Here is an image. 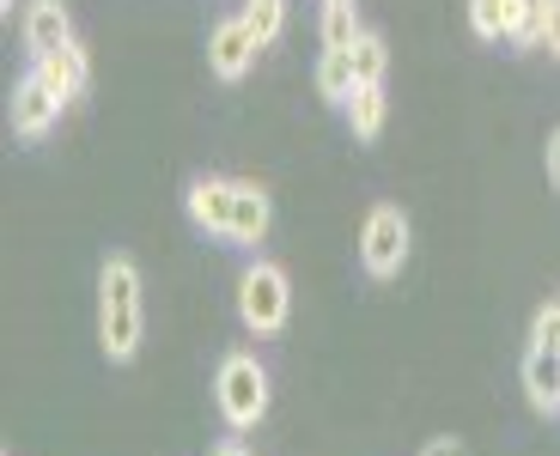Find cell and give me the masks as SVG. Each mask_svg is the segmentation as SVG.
I'll return each instance as SVG.
<instances>
[{
	"mask_svg": "<svg viewBox=\"0 0 560 456\" xmlns=\"http://www.w3.org/2000/svg\"><path fill=\"white\" fill-rule=\"evenodd\" d=\"M256 49H262V43L250 37V25H244V19H220V25H213V37H208L213 80H244V73H250V61H256Z\"/></svg>",
	"mask_w": 560,
	"mask_h": 456,
	"instance_id": "obj_7",
	"label": "cell"
},
{
	"mask_svg": "<svg viewBox=\"0 0 560 456\" xmlns=\"http://www.w3.org/2000/svg\"><path fill=\"white\" fill-rule=\"evenodd\" d=\"M420 456H469V451H463V439H433Z\"/></svg>",
	"mask_w": 560,
	"mask_h": 456,
	"instance_id": "obj_21",
	"label": "cell"
},
{
	"mask_svg": "<svg viewBox=\"0 0 560 456\" xmlns=\"http://www.w3.org/2000/svg\"><path fill=\"white\" fill-rule=\"evenodd\" d=\"M548 183H555V189H560V128H555V135H548Z\"/></svg>",
	"mask_w": 560,
	"mask_h": 456,
	"instance_id": "obj_22",
	"label": "cell"
},
{
	"mask_svg": "<svg viewBox=\"0 0 560 456\" xmlns=\"http://www.w3.org/2000/svg\"><path fill=\"white\" fill-rule=\"evenodd\" d=\"M360 262L372 280H396L408 262V213L402 208H372L360 232Z\"/></svg>",
	"mask_w": 560,
	"mask_h": 456,
	"instance_id": "obj_4",
	"label": "cell"
},
{
	"mask_svg": "<svg viewBox=\"0 0 560 456\" xmlns=\"http://www.w3.org/2000/svg\"><path fill=\"white\" fill-rule=\"evenodd\" d=\"M323 7H336V0H323Z\"/></svg>",
	"mask_w": 560,
	"mask_h": 456,
	"instance_id": "obj_25",
	"label": "cell"
},
{
	"mask_svg": "<svg viewBox=\"0 0 560 456\" xmlns=\"http://www.w3.org/2000/svg\"><path fill=\"white\" fill-rule=\"evenodd\" d=\"M232 189H238V177H196L189 195H183V208H189V220L201 232L225 237V225H232Z\"/></svg>",
	"mask_w": 560,
	"mask_h": 456,
	"instance_id": "obj_9",
	"label": "cell"
},
{
	"mask_svg": "<svg viewBox=\"0 0 560 456\" xmlns=\"http://www.w3.org/2000/svg\"><path fill=\"white\" fill-rule=\"evenodd\" d=\"M31 73H37L49 92L61 97V104H73V97L92 85V61H85V49L80 43H61V49H49L43 61H31Z\"/></svg>",
	"mask_w": 560,
	"mask_h": 456,
	"instance_id": "obj_8",
	"label": "cell"
},
{
	"mask_svg": "<svg viewBox=\"0 0 560 456\" xmlns=\"http://www.w3.org/2000/svg\"><path fill=\"white\" fill-rule=\"evenodd\" d=\"M147 335V311H140V268L128 256H110L98 274V347L110 365H128Z\"/></svg>",
	"mask_w": 560,
	"mask_h": 456,
	"instance_id": "obj_1",
	"label": "cell"
},
{
	"mask_svg": "<svg viewBox=\"0 0 560 456\" xmlns=\"http://www.w3.org/2000/svg\"><path fill=\"white\" fill-rule=\"evenodd\" d=\"M19 37H25V56L43 61L49 49L73 43V19H68V0H31L25 19H19Z\"/></svg>",
	"mask_w": 560,
	"mask_h": 456,
	"instance_id": "obj_5",
	"label": "cell"
},
{
	"mask_svg": "<svg viewBox=\"0 0 560 456\" xmlns=\"http://www.w3.org/2000/svg\"><path fill=\"white\" fill-rule=\"evenodd\" d=\"M268 225H275V208H268V189L262 183H238L232 189V225H225V237L232 244H262L268 237Z\"/></svg>",
	"mask_w": 560,
	"mask_h": 456,
	"instance_id": "obj_10",
	"label": "cell"
},
{
	"mask_svg": "<svg viewBox=\"0 0 560 456\" xmlns=\"http://www.w3.org/2000/svg\"><path fill=\"white\" fill-rule=\"evenodd\" d=\"M0 7H7V13H13V0H0Z\"/></svg>",
	"mask_w": 560,
	"mask_h": 456,
	"instance_id": "obj_24",
	"label": "cell"
},
{
	"mask_svg": "<svg viewBox=\"0 0 560 456\" xmlns=\"http://www.w3.org/2000/svg\"><path fill=\"white\" fill-rule=\"evenodd\" d=\"M542 31H548V0H518L512 43H518V49H542Z\"/></svg>",
	"mask_w": 560,
	"mask_h": 456,
	"instance_id": "obj_18",
	"label": "cell"
},
{
	"mask_svg": "<svg viewBox=\"0 0 560 456\" xmlns=\"http://www.w3.org/2000/svg\"><path fill=\"white\" fill-rule=\"evenodd\" d=\"M13 135L19 140H43L49 128H56V116H61V97L49 92V85L37 80V73H25V80L13 85Z\"/></svg>",
	"mask_w": 560,
	"mask_h": 456,
	"instance_id": "obj_6",
	"label": "cell"
},
{
	"mask_svg": "<svg viewBox=\"0 0 560 456\" xmlns=\"http://www.w3.org/2000/svg\"><path fill=\"white\" fill-rule=\"evenodd\" d=\"M542 49L560 56V0H548V31H542Z\"/></svg>",
	"mask_w": 560,
	"mask_h": 456,
	"instance_id": "obj_20",
	"label": "cell"
},
{
	"mask_svg": "<svg viewBox=\"0 0 560 456\" xmlns=\"http://www.w3.org/2000/svg\"><path fill=\"white\" fill-rule=\"evenodd\" d=\"M512 25H518V0H469V31L481 43H512Z\"/></svg>",
	"mask_w": 560,
	"mask_h": 456,
	"instance_id": "obj_13",
	"label": "cell"
},
{
	"mask_svg": "<svg viewBox=\"0 0 560 456\" xmlns=\"http://www.w3.org/2000/svg\"><path fill=\"white\" fill-rule=\"evenodd\" d=\"M530 347H542V353H560V304H542V311H536Z\"/></svg>",
	"mask_w": 560,
	"mask_h": 456,
	"instance_id": "obj_19",
	"label": "cell"
},
{
	"mask_svg": "<svg viewBox=\"0 0 560 456\" xmlns=\"http://www.w3.org/2000/svg\"><path fill=\"white\" fill-rule=\"evenodd\" d=\"M341 110H348L353 140H378V135H384V116H390V104H384V85H353V97L341 104Z\"/></svg>",
	"mask_w": 560,
	"mask_h": 456,
	"instance_id": "obj_12",
	"label": "cell"
},
{
	"mask_svg": "<svg viewBox=\"0 0 560 456\" xmlns=\"http://www.w3.org/2000/svg\"><path fill=\"white\" fill-rule=\"evenodd\" d=\"M353 85H360V73H353V56H348V49H323V61H317V97H329V104H348Z\"/></svg>",
	"mask_w": 560,
	"mask_h": 456,
	"instance_id": "obj_14",
	"label": "cell"
},
{
	"mask_svg": "<svg viewBox=\"0 0 560 456\" xmlns=\"http://www.w3.org/2000/svg\"><path fill=\"white\" fill-rule=\"evenodd\" d=\"M348 56H353L360 85H384V73H390V43H384L378 31H360V43H353Z\"/></svg>",
	"mask_w": 560,
	"mask_h": 456,
	"instance_id": "obj_15",
	"label": "cell"
},
{
	"mask_svg": "<svg viewBox=\"0 0 560 456\" xmlns=\"http://www.w3.org/2000/svg\"><path fill=\"white\" fill-rule=\"evenodd\" d=\"M213 401L232 432H250L268 414V372L256 365V353H225L220 377H213Z\"/></svg>",
	"mask_w": 560,
	"mask_h": 456,
	"instance_id": "obj_2",
	"label": "cell"
},
{
	"mask_svg": "<svg viewBox=\"0 0 560 456\" xmlns=\"http://www.w3.org/2000/svg\"><path fill=\"white\" fill-rule=\"evenodd\" d=\"M238 19L250 25V37L268 49V43L280 37V25H287V0H244V13H238Z\"/></svg>",
	"mask_w": 560,
	"mask_h": 456,
	"instance_id": "obj_17",
	"label": "cell"
},
{
	"mask_svg": "<svg viewBox=\"0 0 560 456\" xmlns=\"http://www.w3.org/2000/svg\"><path fill=\"white\" fill-rule=\"evenodd\" d=\"M323 49H353L360 43V13H353V0H336V7H323Z\"/></svg>",
	"mask_w": 560,
	"mask_h": 456,
	"instance_id": "obj_16",
	"label": "cell"
},
{
	"mask_svg": "<svg viewBox=\"0 0 560 456\" xmlns=\"http://www.w3.org/2000/svg\"><path fill=\"white\" fill-rule=\"evenodd\" d=\"M524 396H530L536 414H560V353H542V347L524 353Z\"/></svg>",
	"mask_w": 560,
	"mask_h": 456,
	"instance_id": "obj_11",
	"label": "cell"
},
{
	"mask_svg": "<svg viewBox=\"0 0 560 456\" xmlns=\"http://www.w3.org/2000/svg\"><path fill=\"white\" fill-rule=\"evenodd\" d=\"M287 317H293V287H287V274H280L275 262L256 256V262L238 274V323L250 335H280Z\"/></svg>",
	"mask_w": 560,
	"mask_h": 456,
	"instance_id": "obj_3",
	"label": "cell"
},
{
	"mask_svg": "<svg viewBox=\"0 0 560 456\" xmlns=\"http://www.w3.org/2000/svg\"><path fill=\"white\" fill-rule=\"evenodd\" d=\"M208 456H250V451H244V444L238 439H220V444H213V451Z\"/></svg>",
	"mask_w": 560,
	"mask_h": 456,
	"instance_id": "obj_23",
	"label": "cell"
}]
</instances>
